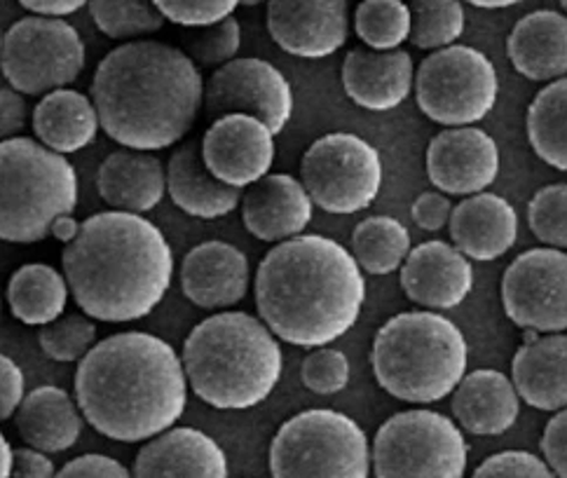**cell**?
Segmentation results:
<instances>
[{
  "instance_id": "30bf717a",
  "label": "cell",
  "mask_w": 567,
  "mask_h": 478,
  "mask_svg": "<svg viewBox=\"0 0 567 478\" xmlns=\"http://www.w3.org/2000/svg\"><path fill=\"white\" fill-rule=\"evenodd\" d=\"M497 96V69L472 45L432 52L415 73L417 108L445 129L481 123L495 108Z\"/></svg>"
},
{
  "instance_id": "7c38bea8",
  "label": "cell",
  "mask_w": 567,
  "mask_h": 478,
  "mask_svg": "<svg viewBox=\"0 0 567 478\" xmlns=\"http://www.w3.org/2000/svg\"><path fill=\"white\" fill-rule=\"evenodd\" d=\"M300 181L327 214L350 216L369 209L382 186L380 153L357 134L317 138L300 163Z\"/></svg>"
},
{
  "instance_id": "4fadbf2b",
  "label": "cell",
  "mask_w": 567,
  "mask_h": 478,
  "mask_svg": "<svg viewBox=\"0 0 567 478\" xmlns=\"http://www.w3.org/2000/svg\"><path fill=\"white\" fill-rule=\"evenodd\" d=\"M502 305L523 331H567V253L549 247L518 253L502 277Z\"/></svg>"
},
{
  "instance_id": "5b68a950",
  "label": "cell",
  "mask_w": 567,
  "mask_h": 478,
  "mask_svg": "<svg viewBox=\"0 0 567 478\" xmlns=\"http://www.w3.org/2000/svg\"><path fill=\"white\" fill-rule=\"evenodd\" d=\"M184 368L188 385L216 411H249L275 392L284 356L279 337L260 316L218 312L186 337Z\"/></svg>"
},
{
  "instance_id": "74e56055",
  "label": "cell",
  "mask_w": 567,
  "mask_h": 478,
  "mask_svg": "<svg viewBox=\"0 0 567 478\" xmlns=\"http://www.w3.org/2000/svg\"><path fill=\"white\" fill-rule=\"evenodd\" d=\"M181 50H184L195 66H214L216 71L226 64L235 62V54L241 45V29L235 17H228L226 22L207 29L186 31L181 38Z\"/></svg>"
},
{
  "instance_id": "f5cc1de1",
  "label": "cell",
  "mask_w": 567,
  "mask_h": 478,
  "mask_svg": "<svg viewBox=\"0 0 567 478\" xmlns=\"http://www.w3.org/2000/svg\"><path fill=\"white\" fill-rule=\"evenodd\" d=\"M472 6L481 8V10H504V8H512L514 3H512V0H497V3H495V0H474Z\"/></svg>"
},
{
  "instance_id": "ba28073f",
  "label": "cell",
  "mask_w": 567,
  "mask_h": 478,
  "mask_svg": "<svg viewBox=\"0 0 567 478\" xmlns=\"http://www.w3.org/2000/svg\"><path fill=\"white\" fill-rule=\"evenodd\" d=\"M268 467L272 478H369L373 444L350 415L312 408L281 423Z\"/></svg>"
},
{
  "instance_id": "ee69618b",
  "label": "cell",
  "mask_w": 567,
  "mask_h": 478,
  "mask_svg": "<svg viewBox=\"0 0 567 478\" xmlns=\"http://www.w3.org/2000/svg\"><path fill=\"white\" fill-rule=\"evenodd\" d=\"M546 465L554 469L558 478H567V408L558 411L546 423L539 441Z\"/></svg>"
},
{
  "instance_id": "52a82bcc",
  "label": "cell",
  "mask_w": 567,
  "mask_h": 478,
  "mask_svg": "<svg viewBox=\"0 0 567 478\" xmlns=\"http://www.w3.org/2000/svg\"><path fill=\"white\" fill-rule=\"evenodd\" d=\"M75 207L78 176L64 155L29 136L0 144V237L6 242H40L56 218L73 216Z\"/></svg>"
},
{
  "instance_id": "c3c4849f",
  "label": "cell",
  "mask_w": 567,
  "mask_h": 478,
  "mask_svg": "<svg viewBox=\"0 0 567 478\" xmlns=\"http://www.w3.org/2000/svg\"><path fill=\"white\" fill-rule=\"evenodd\" d=\"M56 474L59 471L54 469L50 455L29 446L17 448V463L10 478H56Z\"/></svg>"
},
{
  "instance_id": "6da1fadb",
  "label": "cell",
  "mask_w": 567,
  "mask_h": 478,
  "mask_svg": "<svg viewBox=\"0 0 567 478\" xmlns=\"http://www.w3.org/2000/svg\"><path fill=\"white\" fill-rule=\"evenodd\" d=\"M188 387L184 358L144 331L104 337L75 371V402L85 423L123 444L174 429L186 413Z\"/></svg>"
},
{
  "instance_id": "7dc6e473",
  "label": "cell",
  "mask_w": 567,
  "mask_h": 478,
  "mask_svg": "<svg viewBox=\"0 0 567 478\" xmlns=\"http://www.w3.org/2000/svg\"><path fill=\"white\" fill-rule=\"evenodd\" d=\"M27 119L29 106L24 94L12 87L0 90V134H3V142L17 138V134L27 127Z\"/></svg>"
},
{
  "instance_id": "603a6c76",
  "label": "cell",
  "mask_w": 567,
  "mask_h": 478,
  "mask_svg": "<svg viewBox=\"0 0 567 478\" xmlns=\"http://www.w3.org/2000/svg\"><path fill=\"white\" fill-rule=\"evenodd\" d=\"M453 247L470 261H497L516 245L518 214L509 199L495 193H478L453 209L451 216Z\"/></svg>"
},
{
  "instance_id": "d4e9b609",
  "label": "cell",
  "mask_w": 567,
  "mask_h": 478,
  "mask_svg": "<svg viewBox=\"0 0 567 478\" xmlns=\"http://www.w3.org/2000/svg\"><path fill=\"white\" fill-rule=\"evenodd\" d=\"M453 415L460 429L474 436H502L520 415V396L509 375L476 368L453 392Z\"/></svg>"
},
{
  "instance_id": "3957f363",
  "label": "cell",
  "mask_w": 567,
  "mask_h": 478,
  "mask_svg": "<svg viewBox=\"0 0 567 478\" xmlns=\"http://www.w3.org/2000/svg\"><path fill=\"white\" fill-rule=\"evenodd\" d=\"M193 59L169 43L136 40L111 50L92 77L101 127L127 150L155 153L184 138L205 106Z\"/></svg>"
},
{
  "instance_id": "b9f144b4",
  "label": "cell",
  "mask_w": 567,
  "mask_h": 478,
  "mask_svg": "<svg viewBox=\"0 0 567 478\" xmlns=\"http://www.w3.org/2000/svg\"><path fill=\"white\" fill-rule=\"evenodd\" d=\"M472 478H558L544 457L528 450L495 453L478 465Z\"/></svg>"
},
{
  "instance_id": "d6986e66",
  "label": "cell",
  "mask_w": 567,
  "mask_h": 478,
  "mask_svg": "<svg viewBox=\"0 0 567 478\" xmlns=\"http://www.w3.org/2000/svg\"><path fill=\"white\" fill-rule=\"evenodd\" d=\"M249 284V258L220 239L193 247L181 263V291L202 310L235 308L247 298Z\"/></svg>"
},
{
  "instance_id": "277c9868",
  "label": "cell",
  "mask_w": 567,
  "mask_h": 478,
  "mask_svg": "<svg viewBox=\"0 0 567 478\" xmlns=\"http://www.w3.org/2000/svg\"><path fill=\"white\" fill-rule=\"evenodd\" d=\"M80 312L106 324H127L155 312L174 277V253L148 218L101 211L83 221L62 256Z\"/></svg>"
},
{
  "instance_id": "4dcf8cb0",
  "label": "cell",
  "mask_w": 567,
  "mask_h": 478,
  "mask_svg": "<svg viewBox=\"0 0 567 478\" xmlns=\"http://www.w3.org/2000/svg\"><path fill=\"white\" fill-rule=\"evenodd\" d=\"M69 295L66 274L45 263L17 268L6 291L12 316L27 326H50L62 319L69 308Z\"/></svg>"
},
{
  "instance_id": "f546056e",
  "label": "cell",
  "mask_w": 567,
  "mask_h": 478,
  "mask_svg": "<svg viewBox=\"0 0 567 478\" xmlns=\"http://www.w3.org/2000/svg\"><path fill=\"white\" fill-rule=\"evenodd\" d=\"M31 119L38 142L64 157L87 148L101 127L92 96L69 87L40 98Z\"/></svg>"
},
{
  "instance_id": "44dd1931",
  "label": "cell",
  "mask_w": 567,
  "mask_h": 478,
  "mask_svg": "<svg viewBox=\"0 0 567 478\" xmlns=\"http://www.w3.org/2000/svg\"><path fill=\"white\" fill-rule=\"evenodd\" d=\"M413 56L406 50L354 48L342 62V90L363 111H394L415 90Z\"/></svg>"
},
{
  "instance_id": "7a4b0ae2",
  "label": "cell",
  "mask_w": 567,
  "mask_h": 478,
  "mask_svg": "<svg viewBox=\"0 0 567 478\" xmlns=\"http://www.w3.org/2000/svg\"><path fill=\"white\" fill-rule=\"evenodd\" d=\"M367 303V279L357 258L323 235H300L262 258L256 308L279 341L319 350L340 341Z\"/></svg>"
},
{
  "instance_id": "484cf974",
  "label": "cell",
  "mask_w": 567,
  "mask_h": 478,
  "mask_svg": "<svg viewBox=\"0 0 567 478\" xmlns=\"http://www.w3.org/2000/svg\"><path fill=\"white\" fill-rule=\"evenodd\" d=\"M167 193L181 211L202 221L230 216L245 199L239 188L220 184L209 172L202 155V142H186L172 153L167 163Z\"/></svg>"
},
{
  "instance_id": "cb8c5ba5",
  "label": "cell",
  "mask_w": 567,
  "mask_h": 478,
  "mask_svg": "<svg viewBox=\"0 0 567 478\" xmlns=\"http://www.w3.org/2000/svg\"><path fill=\"white\" fill-rule=\"evenodd\" d=\"M506 56L533 83H556L567 77V14L535 10L520 17L506 38Z\"/></svg>"
},
{
  "instance_id": "e0dca14e",
  "label": "cell",
  "mask_w": 567,
  "mask_h": 478,
  "mask_svg": "<svg viewBox=\"0 0 567 478\" xmlns=\"http://www.w3.org/2000/svg\"><path fill=\"white\" fill-rule=\"evenodd\" d=\"M266 22L275 43L300 59L331 56L350 35L346 0H275Z\"/></svg>"
},
{
  "instance_id": "836d02e7",
  "label": "cell",
  "mask_w": 567,
  "mask_h": 478,
  "mask_svg": "<svg viewBox=\"0 0 567 478\" xmlns=\"http://www.w3.org/2000/svg\"><path fill=\"white\" fill-rule=\"evenodd\" d=\"M354 31L369 50L394 52L411 40V6L401 0H363L354 12Z\"/></svg>"
},
{
  "instance_id": "5bb4252c",
  "label": "cell",
  "mask_w": 567,
  "mask_h": 478,
  "mask_svg": "<svg viewBox=\"0 0 567 478\" xmlns=\"http://www.w3.org/2000/svg\"><path fill=\"white\" fill-rule=\"evenodd\" d=\"M293 87L266 59H235L214 71L205 87V108L212 117L251 115L277 136L293 117Z\"/></svg>"
},
{
  "instance_id": "f907efd6",
  "label": "cell",
  "mask_w": 567,
  "mask_h": 478,
  "mask_svg": "<svg viewBox=\"0 0 567 478\" xmlns=\"http://www.w3.org/2000/svg\"><path fill=\"white\" fill-rule=\"evenodd\" d=\"M80 228H83V224H78L73 216H62V218H56V221L52 224L50 235L54 239H59V242H64L69 247L73 239L80 235Z\"/></svg>"
},
{
  "instance_id": "2e32d148",
  "label": "cell",
  "mask_w": 567,
  "mask_h": 478,
  "mask_svg": "<svg viewBox=\"0 0 567 478\" xmlns=\"http://www.w3.org/2000/svg\"><path fill=\"white\" fill-rule=\"evenodd\" d=\"M427 176L443 195L485 193L499 176L497 142L478 127L443 129L427 146Z\"/></svg>"
},
{
  "instance_id": "60d3db41",
  "label": "cell",
  "mask_w": 567,
  "mask_h": 478,
  "mask_svg": "<svg viewBox=\"0 0 567 478\" xmlns=\"http://www.w3.org/2000/svg\"><path fill=\"white\" fill-rule=\"evenodd\" d=\"M155 6L167 22L188 31L216 27L237 10L235 0H157Z\"/></svg>"
},
{
  "instance_id": "1f68e13d",
  "label": "cell",
  "mask_w": 567,
  "mask_h": 478,
  "mask_svg": "<svg viewBox=\"0 0 567 478\" xmlns=\"http://www.w3.org/2000/svg\"><path fill=\"white\" fill-rule=\"evenodd\" d=\"M525 132L542 163L567 174V77L537 92L525 117Z\"/></svg>"
},
{
  "instance_id": "ffe728a7",
  "label": "cell",
  "mask_w": 567,
  "mask_h": 478,
  "mask_svg": "<svg viewBox=\"0 0 567 478\" xmlns=\"http://www.w3.org/2000/svg\"><path fill=\"white\" fill-rule=\"evenodd\" d=\"M315 216V202L298 178L268 174L241 199V221L260 242L281 245L306 232Z\"/></svg>"
},
{
  "instance_id": "bcb514c9",
  "label": "cell",
  "mask_w": 567,
  "mask_h": 478,
  "mask_svg": "<svg viewBox=\"0 0 567 478\" xmlns=\"http://www.w3.org/2000/svg\"><path fill=\"white\" fill-rule=\"evenodd\" d=\"M453 202L449 199V195H443L439 190H430V193H422L413 207V221L417 228L427 230V232H439L441 228H445L451 224V216H453Z\"/></svg>"
},
{
  "instance_id": "816d5d0a",
  "label": "cell",
  "mask_w": 567,
  "mask_h": 478,
  "mask_svg": "<svg viewBox=\"0 0 567 478\" xmlns=\"http://www.w3.org/2000/svg\"><path fill=\"white\" fill-rule=\"evenodd\" d=\"M17 463V450L8 444V438H0V478H10Z\"/></svg>"
},
{
  "instance_id": "d590c367",
  "label": "cell",
  "mask_w": 567,
  "mask_h": 478,
  "mask_svg": "<svg viewBox=\"0 0 567 478\" xmlns=\"http://www.w3.org/2000/svg\"><path fill=\"white\" fill-rule=\"evenodd\" d=\"M413 31L411 43L417 50L453 48L464 33V8L457 0H417L411 3Z\"/></svg>"
},
{
  "instance_id": "9c48e42d",
  "label": "cell",
  "mask_w": 567,
  "mask_h": 478,
  "mask_svg": "<svg viewBox=\"0 0 567 478\" xmlns=\"http://www.w3.org/2000/svg\"><path fill=\"white\" fill-rule=\"evenodd\" d=\"M467 463L460 425L430 408L392 415L373 438L375 478H464Z\"/></svg>"
},
{
  "instance_id": "db71d44e",
  "label": "cell",
  "mask_w": 567,
  "mask_h": 478,
  "mask_svg": "<svg viewBox=\"0 0 567 478\" xmlns=\"http://www.w3.org/2000/svg\"><path fill=\"white\" fill-rule=\"evenodd\" d=\"M563 10H565V14H567V0H565V3H563Z\"/></svg>"
},
{
  "instance_id": "8d00e7d4",
  "label": "cell",
  "mask_w": 567,
  "mask_h": 478,
  "mask_svg": "<svg viewBox=\"0 0 567 478\" xmlns=\"http://www.w3.org/2000/svg\"><path fill=\"white\" fill-rule=\"evenodd\" d=\"M38 341L40 350H43V354L50 356L52 362L80 364L96 345V324L87 314H64L62 319H56L54 324L43 326Z\"/></svg>"
},
{
  "instance_id": "8992f818",
  "label": "cell",
  "mask_w": 567,
  "mask_h": 478,
  "mask_svg": "<svg viewBox=\"0 0 567 478\" xmlns=\"http://www.w3.org/2000/svg\"><path fill=\"white\" fill-rule=\"evenodd\" d=\"M464 333L439 312H401L384 322L371 350L378 385L399 402L427 406L451 396L467 375Z\"/></svg>"
},
{
  "instance_id": "4316f807",
  "label": "cell",
  "mask_w": 567,
  "mask_h": 478,
  "mask_svg": "<svg viewBox=\"0 0 567 478\" xmlns=\"http://www.w3.org/2000/svg\"><path fill=\"white\" fill-rule=\"evenodd\" d=\"M96 190L113 211H153L167 193V169L153 153L115 150L96 172Z\"/></svg>"
},
{
  "instance_id": "f35d334b",
  "label": "cell",
  "mask_w": 567,
  "mask_h": 478,
  "mask_svg": "<svg viewBox=\"0 0 567 478\" xmlns=\"http://www.w3.org/2000/svg\"><path fill=\"white\" fill-rule=\"evenodd\" d=\"M528 226L544 247L567 249V184H551L535 193L528 205Z\"/></svg>"
},
{
  "instance_id": "83f0119b",
  "label": "cell",
  "mask_w": 567,
  "mask_h": 478,
  "mask_svg": "<svg viewBox=\"0 0 567 478\" xmlns=\"http://www.w3.org/2000/svg\"><path fill=\"white\" fill-rule=\"evenodd\" d=\"M512 381L520 402L535 411L558 413L567 408V335H539L523 343L512 358Z\"/></svg>"
},
{
  "instance_id": "ac0fdd59",
  "label": "cell",
  "mask_w": 567,
  "mask_h": 478,
  "mask_svg": "<svg viewBox=\"0 0 567 478\" xmlns=\"http://www.w3.org/2000/svg\"><path fill=\"white\" fill-rule=\"evenodd\" d=\"M401 289L424 310H455L474 289L472 261L453 245L432 239L415 247L403 263Z\"/></svg>"
},
{
  "instance_id": "d6a6232c",
  "label": "cell",
  "mask_w": 567,
  "mask_h": 478,
  "mask_svg": "<svg viewBox=\"0 0 567 478\" xmlns=\"http://www.w3.org/2000/svg\"><path fill=\"white\" fill-rule=\"evenodd\" d=\"M411 232L392 216H371L352 232V256L363 272L392 274L411 256Z\"/></svg>"
},
{
  "instance_id": "e575fe53",
  "label": "cell",
  "mask_w": 567,
  "mask_h": 478,
  "mask_svg": "<svg viewBox=\"0 0 567 478\" xmlns=\"http://www.w3.org/2000/svg\"><path fill=\"white\" fill-rule=\"evenodd\" d=\"M96 29L113 40L136 43L165 29V14L146 0H94L87 6Z\"/></svg>"
},
{
  "instance_id": "ab89813d",
  "label": "cell",
  "mask_w": 567,
  "mask_h": 478,
  "mask_svg": "<svg viewBox=\"0 0 567 478\" xmlns=\"http://www.w3.org/2000/svg\"><path fill=\"white\" fill-rule=\"evenodd\" d=\"M352 366L346 352L333 347H319L312 350L302 358L300 377L312 394L319 396H333L350 385Z\"/></svg>"
},
{
  "instance_id": "9a60e30c",
  "label": "cell",
  "mask_w": 567,
  "mask_h": 478,
  "mask_svg": "<svg viewBox=\"0 0 567 478\" xmlns=\"http://www.w3.org/2000/svg\"><path fill=\"white\" fill-rule=\"evenodd\" d=\"M202 155L209 172L230 188H251L275 163V134L251 115H226L202 136Z\"/></svg>"
},
{
  "instance_id": "f6af8a7d",
  "label": "cell",
  "mask_w": 567,
  "mask_h": 478,
  "mask_svg": "<svg viewBox=\"0 0 567 478\" xmlns=\"http://www.w3.org/2000/svg\"><path fill=\"white\" fill-rule=\"evenodd\" d=\"M27 398L24 371L8 354L0 356V417L10 420Z\"/></svg>"
},
{
  "instance_id": "681fc988",
  "label": "cell",
  "mask_w": 567,
  "mask_h": 478,
  "mask_svg": "<svg viewBox=\"0 0 567 478\" xmlns=\"http://www.w3.org/2000/svg\"><path fill=\"white\" fill-rule=\"evenodd\" d=\"M22 8L33 12V17L64 19L78 10H83V0H22Z\"/></svg>"
},
{
  "instance_id": "8fae6325",
  "label": "cell",
  "mask_w": 567,
  "mask_h": 478,
  "mask_svg": "<svg viewBox=\"0 0 567 478\" xmlns=\"http://www.w3.org/2000/svg\"><path fill=\"white\" fill-rule=\"evenodd\" d=\"M85 43L64 19L24 17L0 43V66L8 87L24 96L66 90L85 69Z\"/></svg>"
},
{
  "instance_id": "f1b7e54d",
  "label": "cell",
  "mask_w": 567,
  "mask_h": 478,
  "mask_svg": "<svg viewBox=\"0 0 567 478\" xmlns=\"http://www.w3.org/2000/svg\"><path fill=\"white\" fill-rule=\"evenodd\" d=\"M22 441L45 455L71 450L83 432V413L75 398L54 385L31 389L14 415Z\"/></svg>"
},
{
  "instance_id": "7402d4cb",
  "label": "cell",
  "mask_w": 567,
  "mask_h": 478,
  "mask_svg": "<svg viewBox=\"0 0 567 478\" xmlns=\"http://www.w3.org/2000/svg\"><path fill=\"white\" fill-rule=\"evenodd\" d=\"M134 478H228V457L216 438L195 427H174L141 446Z\"/></svg>"
},
{
  "instance_id": "7bdbcfd3",
  "label": "cell",
  "mask_w": 567,
  "mask_h": 478,
  "mask_svg": "<svg viewBox=\"0 0 567 478\" xmlns=\"http://www.w3.org/2000/svg\"><path fill=\"white\" fill-rule=\"evenodd\" d=\"M56 478H134V474L109 455H80L59 469Z\"/></svg>"
}]
</instances>
